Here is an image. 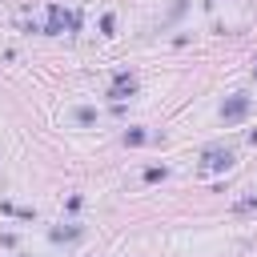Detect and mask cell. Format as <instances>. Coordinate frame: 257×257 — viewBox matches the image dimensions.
Segmentation results:
<instances>
[{
	"label": "cell",
	"instance_id": "obj_1",
	"mask_svg": "<svg viewBox=\"0 0 257 257\" xmlns=\"http://www.w3.org/2000/svg\"><path fill=\"white\" fill-rule=\"evenodd\" d=\"M245 108H249V96H241V92H237V96L221 108V116H225V120H237V116H245Z\"/></svg>",
	"mask_w": 257,
	"mask_h": 257
},
{
	"label": "cell",
	"instance_id": "obj_2",
	"mask_svg": "<svg viewBox=\"0 0 257 257\" xmlns=\"http://www.w3.org/2000/svg\"><path fill=\"white\" fill-rule=\"evenodd\" d=\"M209 165H233V153H229V149H225V153L213 149V153H209Z\"/></svg>",
	"mask_w": 257,
	"mask_h": 257
}]
</instances>
